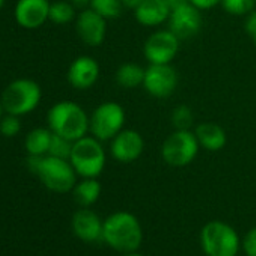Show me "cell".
Listing matches in <instances>:
<instances>
[{
	"mask_svg": "<svg viewBox=\"0 0 256 256\" xmlns=\"http://www.w3.org/2000/svg\"><path fill=\"white\" fill-rule=\"evenodd\" d=\"M102 241L119 253L138 252L144 242V229L139 218L128 211L113 212L104 220Z\"/></svg>",
	"mask_w": 256,
	"mask_h": 256,
	"instance_id": "1",
	"label": "cell"
},
{
	"mask_svg": "<svg viewBox=\"0 0 256 256\" xmlns=\"http://www.w3.org/2000/svg\"><path fill=\"white\" fill-rule=\"evenodd\" d=\"M28 169L40 178V181L53 193L65 194L74 190L77 184V172L70 160L53 156H29Z\"/></svg>",
	"mask_w": 256,
	"mask_h": 256,
	"instance_id": "2",
	"label": "cell"
},
{
	"mask_svg": "<svg viewBox=\"0 0 256 256\" xmlns=\"http://www.w3.org/2000/svg\"><path fill=\"white\" fill-rule=\"evenodd\" d=\"M47 122L54 134L76 142L89 134L90 116L80 104L74 101H60L48 110Z\"/></svg>",
	"mask_w": 256,
	"mask_h": 256,
	"instance_id": "3",
	"label": "cell"
},
{
	"mask_svg": "<svg viewBox=\"0 0 256 256\" xmlns=\"http://www.w3.org/2000/svg\"><path fill=\"white\" fill-rule=\"evenodd\" d=\"M107 156L102 142L92 134L74 142L70 163L82 178H98L106 168Z\"/></svg>",
	"mask_w": 256,
	"mask_h": 256,
	"instance_id": "4",
	"label": "cell"
},
{
	"mask_svg": "<svg viewBox=\"0 0 256 256\" xmlns=\"http://www.w3.org/2000/svg\"><path fill=\"white\" fill-rule=\"evenodd\" d=\"M0 100L8 114L22 118L36 110L42 100V89L35 80L18 78L5 88Z\"/></svg>",
	"mask_w": 256,
	"mask_h": 256,
	"instance_id": "5",
	"label": "cell"
},
{
	"mask_svg": "<svg viewBox=\"0 0 256 256\" xmlns=\"http://www.w3.org/2000/svg\"><path fill=\"white\" fill-rule=\"evenodd\" d=\"M200 246L206 256H236L241 238L229 223L214 220L202 228Z\"/></svg>",
	"mask_w": 256,
	"mask_h": 256,
	"instance_id": "6",
	"label": "cell"
},
{
	"mask_svg": "<svg viewBox=\"0 0 256 256\" xmlns=\"http://www.w3.org/2000/svg\"><path fill=\"white\" fill-rule=\"evenodd\" d=\"M199 150L193 130H175L162 145V158L172 168H186L196 160Z\"/></svg>",
	"mask_w": 256,
	"mask_h": 256,
	"instance_id": "7",
	"label": "cell"
},
{
	"mask_svg": "<svg viewBox=\"0 0 256 256\" xmlns=\"http://www.w3.org/2000/svg\"><path fill=\"white\" fill-rule=\"evenodd\" d=\"M125 110L119 102L106 101L90 114L89 133L101 142H110L125 126Z\"/></svg>",
	"mask_w": 256,
	"mask_h": 256,
	"instance_id": "8",
	"label": "cell"
},
{
	"mask_svg": "<svg viewBox=\"0 0 256 256\" xmlns=\"http://www.w3.org/2000/svg\"><path fill=\"white\" fill-rule=\"evenodd\" d=\"M181 40L170 30L163 29L150 35L144 44V56L150 65L172 64L180 53Z\"/></svg>",
	"mask_w": 256,
	"mask_h": 256,
	"instance_id": "9",
	"label": "cell"
},
{
	"mask_svg": "<svg viewBox=\"0 0 256 256\" xmlns=\"http://www.w3.org/2000/svg\"><path fill=\"white\" fill-rule=\"evenodd\" d=\"M180 83L178 71L172 64L164 65H148L145 72L144 89L154 98L166 100L175 94Z\"/></svg>",
	"mask_w": 256,
	"mask_h": 256,
	"instance_id": "10",
	"label": "cell"
},
{
	"mask_svg": "<svg viewBox=\"0 0 256 256\" xmlns=\"http://www.w3.org/2000/svg\"><path fill=\"white\" fill-rule=\"evenodd\" d=\"M144 151V136L136 130H130V128H124L119 134H116L110 140V154L118 163H134L142 157Z\"/></svg>",
	"mask_w": 256,
	"mask_h": 256,
	"instance_id": "11",
	"label": "cell"
},
{
	"mask_svg": "<svg viewBox=\"0 0 256 256\" xmlns=\"http://www.w3.org/2000/svg\"><path fill=\"white\" fill-rule=\"evenodd\" d=\"M202 23L204 22L200 10H198L192 4H186L172 10L168 22V29H170L181 41H188L200 32Z\"/></svg>",
	"mask_w": 256,
	"mask_h": 256,
	"instance_id": "12",
	"label": "cell"
},
{
	"mask_svg": "<svg viewBox=\"0 0 256 256\" xmlns=\"http://www.w3.org/2000/svg\"><path fill=\"white\" fill-rule=\"evenodd\" d=\"M76 30L83 44L88 47H100L107 36V20L88 8L77 16Z\"/></svg>",
	"mask_w": 256,
	"mask_h": 256,
	"instance_id": "13",
	"label": "cell"
},
{
	"mask_svg": "<svg viewBox=\"0 0 256 256\" xmlns=\"http://www.w3.org/2000/svg\"><path fill=\"white\" fill-rule=\"evenodd\" d=\"M50 0H18L14 17L20 28L35 30L50 22Z\"/></svg>",
	"mask_w": 256,
	"mask_h": 256,
	"instance_id": "14",
	"label": "cell"
},
{
	"mask_svg": "<svg viewBox=\"0 0 256 256\" xmlns=\"http://www.w3.org/2000/svg\"><path fill=\"white\" fill-rule=\"evenodd\" d=\"M100 64L92 56H78L68 68V83L77 90H88L94 88L100 78Z\"/></svg>",
	"mask_w": 256,
	"mask_h": 256,
	"instance_id": "15",
	"label": "cell"
},
{
	"mask_svg": "<svg viewBox=\"0 0 256 256\" xmlns=\"http://www.w3.org/2000/svg\"><path fill=\"white\" fill-rule=\"evenodd\" d=\"M71 224H72L74 235L84 242H96L102 240L104 222L100 218V216L95 211L89 208L78 210L74 214Z\"/></svg>",
	"mask_w": 256,
	"mask_h": 256,
	"instance_id": "16",
	"label": "cell"
},
{
	"mask_svg": "<svg viewBox=\"0 0 256 256\" xmlns=\"http://www.w3.org/2000/svg\"><path fill=\"white\" fill-rule=\"evenodd\" d=\"M172 8L166 0H144L134 10V17L145 28H158L169 22Z\"/></svg>",
	"mask_w": 256,
	"mask_h": 256,
	"instance_id": "17",
	"label": "cell"
},
{
	"mask_svg": "<svg viewBox=\"0 0 256 256\" xmlns=\"http://www.w3.org/2000/svg\"><path fill=\"white\" fill-rule=\"evenodd\" d=\"M194 134L202 150L218 152L228 145V134L223 126L214 122H202L194 126Z\"/></svg>",
	"mask_w": 256,
	"mask_h": 256,
	"instance_id": "18",
	"label": "cell"
},
{
	"mask_svg": "<svg viewBox=\"0 0 256 256\" xmlns=\"http://www.w3.org/2000/svg\"><path fill=\"white\" fill-rule=\"evenodd\" d=\"M145 72L146 68H144L139 64L134 62H126L122 64L114 74L116 84L122 89H138L144 86L145 82Z\"/></svg>",
	"mask_w": 256,
	"mask_h": 256,
	"instance_id": "19",
	"label": "cell"
},
{
	"mask_svg": "<svg viewBox=\"0 0 256 256\" xmlns=\"http://www.w3.org/2000/svg\"><path fill=\"white\" fill-rule=\"evenodd\" d=\"M74 199L82 208H89L101 196V184L98 178H82L80 182L76 184L74 190Z\"/></svg>",
	"mask_w": 256,
	"mask_h": 256,
	"instance_id": "20",
	"label": "cell"
},
{
	"mask_svg": "<svg viewBox=\"0 0 256 256\" xmlns=\"http://www.w3.org/2000/svg\"><path fill=\"white\" fill-rule=\"evenodd\" d=\"M53 139V132L50 128H35L24 140L28 156H47Z\"/></svg>",
	"mask_w": 256,
	"mask_h": 256,
	"instance_id": "21",
	"label": "cell"
},
{
	"mask_svg": "<svg viewBox=\"0 0 256 256\" xmlns=\"http://www.w3.org/2000/svg\"><path fill=\"white\" fill-rule=\"evenodd\" d=\"M89 8L108 22V20H116L122 16L124 4L122 0H90Z\"/></svg>",
	"mask_w": 256,
	"mask_h": 256,
	"instance_id": "22",
	"label": "cell"
},
{
	"mask_svg": "<svg viewBox=\"0 0 256 256\" xmlns=\"http://www.w3.org/2000/svg\"><path fill=\"white\" fill-rule=\"evenodd\" d=\"M77 18L74 5L65 0H59V2H53L50 5V22L59 26L68 24Z\"/></svg>",
	"mask_w": 256,
	"mask_h": 256,
	"instance_id": "23",
	"label": "cell"
},
{
	"mask_svg": "<svg viewBox=\"0 0 256 256\" xmlns=\"http://www.w3.org/2000/svg\"><path fill=\"white\" fill-rule=\"evenodd\" d=\"M170 122L175 130H193L194 125V113L192 107L186 104L176 106L170 113Z\"/></svg>",
	"mask_w": 256,
	"mask_h": 256,
	"instance_id": "24",
	"label": "cell"
},
{
	"mask_svg": "<svg viewBox=\"0 0 256 256\" xmlns=\"http://www.w3.org/2000/svg\"><path fill=\"white\" fill-rule=\"evenodd\" d=\"M220 6L234 17H246L256 10V0H222Z\"/></svg>",
	"mask_w": 256,
	"mask_h": 256,
	"instance_id": "25",
	"label": "cell"
},
{
	"mask_svg": "<svg viewBox=\"0 0 256 256\" xmlns=\"http://www.w3.org/2000/svg\"><path fill=\"white\" fill-rule=\"evenodd\" d=\"M72 140H68L59 134L53 133V139H52V145L48 150V156L58 157V158H64V160H70L71 152H72Z\"/></svg>",
	"mask_w": 256,
	"mask_h": 256,
	"instance_id": "26",
	"label": "cell"
},
{
	"mask_svg": "<svg viewBox=\"0 0 256 256\" xmlns=\"http://www.w3.org/2000/svg\"><path fill=\"white\" fill-rule=\"evenodd\" d=\"M20 132H22L20 116L6 114L5 118L0 119V134H2L4 138L12 139V138H16Z\"/></svg>",
	"mask_w": 256,
	"mask_h": 256,
	"instance_id": "27",
	"label": "cell"
},
{
	"mask_svg": "<svg viewBox=\"0 0 256 256\" xmlns=\"http://www.w3.org/2000/svg\"><path fill=\"white\" fill-rule=\"evenodd\" d=\"M242 250L246 256H256V228L250 229L242 240Z\"/></svg>",
	"mask_w": 256,
	"mask_h": 256,
	"instance_id": "28",
	"label": "cell"
},
{
	"mask_svg": "<svg viewBox=\"0 0 256 256\" xmlns=\"http://www.w3.org/2000/svg\"><path fill=\"white\" fill-rule=\"evenodd\" d=\"M244 28H246L247 35L252 38V41H253V42H254V46H256V10H254V11H252L248 16H246Z\"/></svg>",
	"mask_w": 256,
	"mask_h": 256,
	"instance_id": "29",
	"label": "cell"
},
{
	"mask_svg": "<svg viewBox=\"0 0 256 256\" xmlns=\"http://www.w3.org/2000/svg\"><path fill=\"white\" fill-rule=\"evenodd\" d=\"M188 2L200 11H210L222 4V0H188Z\"/></svg>",
	"mask_w": 256,
	"mask_h": 256,
	"instance_id": "30",
	"label": "cell"
},
{
	"mask_svg": "<svg viewBox=\"0 0 256 256\" xmlns=\"http://www.w3.org/2000/svg\"><path fill=\"white\" fill-rule=\"evenodd\" d=\"M142 2H144V0H122L124 8H126V10H133V11H134Z\"/></svg>",
	"mask_w": 256,
	"mask_h": 256,
	"instance_id": "31",
	"label": "cell"
},
{
	"mask_svg": "<svg viewBox=\"0 0 256 256\" xmlns=\"http://www.w3.org/2000/svg\"><path fill=\"white\" fill-rule=\"evenodd\" d=\"M166 2H168V5H169L172 10H175V8H178V6H181V5L190 4L188 0H166Z\"/></svg>",
	"mask_w": 256,
	"mask_h": 256,
	"instance_id": "32",
	"label": "cell"
},
{
	"mask_svg": "<svg viewBox=\"0 0 256 256\" xmlns=\"http://www.w3.org/2000/svg\"><path fill=\"white\" fill-rule=\"evenodd\" d=\"M71 2H74L76 5H89L90 0H71Z\"/></svg>",
	"mask_w": 256,
	"mask_h": 256,
	"instance_id": "33",
	"label": "cell"
},
{
	"mask_svg": "<svg viewBox=\"0 0 256 256\" xmlns=\"http://www.w3.org/2000/svg\"><path fill=\"white\" fill-rule=\"evenodd\" d=\"M122 256H144L138 252H132V253H122Z\"/></svg>",
	"mask_w": 256,
	"mask_h": 256,
	"instance_id": "34",
	"label": "cell"
},
{
	"mask_svg": "<svg viewBox=\"0 0 256 256\" xmlns=\"http://www.w3.org/2000/svg\"><path fill=\"white\" fill-rule=\"evenodd\" d=\"M4 112H5V108H4L2 100H0V119H2V118H4V116H2V114H4Z\"/></svg>",
	"mask_w": 256,
	"mask_h": 256,
	"instance_id": "35",
	"label": "cell"
},
{
	"mask_svg": "<svg viewBox=\"0 0 256 256\" xmlns=\"http://www.w3.org/2000/svg\"><path fill=\"white\" fill-rule=\"evenodd\" d=\"M5 4H6V0H0V10L5 6Z\"/></svg>",
	"mask_w": 256,
	"mask_h": 256,
	"instance_id": "36",
	"label": "cell"
}]
</instances>
